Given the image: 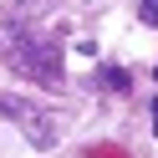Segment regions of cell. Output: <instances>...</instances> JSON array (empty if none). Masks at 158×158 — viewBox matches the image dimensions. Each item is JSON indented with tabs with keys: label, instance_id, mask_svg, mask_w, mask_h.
Masks as SVG:
<instances>
[{
	"label": "cell",
	"instance_id": "1",
	"mask_svg": "<svg viewBox=\"0 0 158 158\" xmlns=\"http://www.w3.org/2000/svg\"><path fill=\"white\" fill-rule=\"evenodd\" d=\"M5 56H10V66L21 77H31V82H46V87L61 82V46H51V41H21Z\"/></svg>",
	"mask_w": 158,
	"mask_h": 158
},
{
	"label": "cell",
	"instance_id": "2",
	"mask_svg": "<svg viewBox=\"0 0 158 158\" xmlns=\"http://www.w3.org/2000/svg\"><path fill=\"white\" fill-rule=\"evenodd\" d=\"M0 117H10V123H21V127H26V138H31L36 148H51V143H56V123H51L46 112H36L31 102L10 97V92H0Z\"/></svg>",
	"mask_w": 158,
	"mask_h": 158
},
{
	"label": "cell",
	"instance_id": "3",
	"mask_svg": "<svg viewBox=\"0 0 158 158\" xmlns=\"http://www.w3.org/2000/svg\"><path fill=\"white\" fill-rule=\"evenodd\" d=\"M97 82H102L107 92H127V72H123V66H102V77H97Z\"/></svg>",
	"mask_w": 158,
	"mask_h": 158
},
{
	"label": "cell",
	"instance_id": "4",
	"mask_svg": "<svg viewBox=\"0 0 158 158\" xmlns=\"http://www.w3.org/2000/svg\"><path fill=\"white\" fill-rule=\"evenodd\" d=\"M138 21H143V26H158V0H138Z\"/></svg>",
	"mask_w": 158,
	"mask_h": 158
},
{
	"label": "cell",
	"instance_id": "5",
	"mask_svg": "<svg viewBox=\"0 0 158 158\" xmlns=\"http://www.w3.org/2000/svg\"><path fill=\"white\" fill-rule=\"evenodd\" d=\"M153 133H158V102H153Z\"/></svg>",
	"mask_w": 158,
	"mask_h": 158
}]
</instances>
